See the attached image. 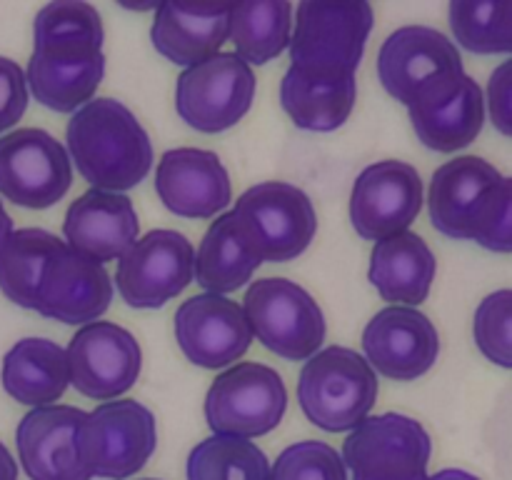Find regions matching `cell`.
I'll return each instance as SVG.
<instances>
[{"label":"cell","mask_w":512,"mask_h":480,"mask_svg":"<svg viewBox=\"0 0 512 480\" xmlns=\"http://www.w3.org/2000/svg\"><path fill=\"white\" fill-rule=\"evenodd\" d=\"M70 163L93 190L123 193L148 178L153 143L133 110L115 98H95L75 110L65 130Z\"/></svg>","instance_id":"cell-1"},{"label":"cell","mask_w":512,"mask_h":480,"mask_svg":"<svg viewBox=\"0 0 512 480\" xmlns=\"http://www.w3.org/2000/svg\"><path fill=\"white\" fill-rule=\"evenodd\" d=\"M378 400V373L355 350L333 345L305 360L298 403L325 433H345L363 423Z\"/></svg>","instance_id":"cell-2"},{"label":"cell","mask_w":512,"mask_h":480,"mask_svg":"<svg viewBox=\"0 0 512 480\" xmlns=\"http://www.w3.org/2000/svg\"><path fill=\"white\" fill-rule=\"evenodd\" d=\"M235 225L260 263H288L303 255L318 233L308 195L290 183L268 180L245 190L235 203Z\"/></svg>","instance_id":"cell-3"},{"label":"cell","mask_w":512,"mask_h":480,"mask_svg":"<svg viewBox=\"0 0 512 480\" xmlns=\"http://www.w3.org/2000/svg\"><path fill=\"white\" fill-rule=\"evenodd\" d=\"M75 445L90 475L128 480L153 458L158 445L155 415L138 400H110L83 415Z\"/></svg>","instance_id":"cell-4"},{"label":"cell","mask_w":512,"mask_h":480,"mask_svg":"<svg viewBox=\"0 0 512 480\" xmlns=\"http://www.w3.org/2000/svg\"><path fill=\"white\" fill-rule=\"evenodd\" d=\"M243 313L250 333L283 360H310L325 340V315L313 295L288 278L253 280Z\"/></svg>","instance_id":"cell-5"},{"label":"cell","mask_w":512,"mask_h":480,"mask_svg":"<svg viewBox=\"0 0 512 480\" xmlns=\"http://www.w3.org/2000/svg\"><path fill=\"white\" fill-rule=\"evenodd\" d=\"M368 3H313L303 0L295 10V33L290 35L293 68L308 73H353L365 53L373 30Z\"/></svg>","instance_id":"cell-6"},{"label":"cell","mask_w":512,"mask_h":480,"mask_svg":"<svg viewBox=\"0 0 512 480\" xmlns=\"http://www.w3.org/2000/svg\"><path fill=\"white\" fill-rule=\"evenodd\" d=\"M288 408L283 378L270 365L238 363L220 373L205 395V420L215 435L260 438L275 430Z\"/></svg>","instance_id":"cell-7"},{"label":"cell","mask_w":512,"mask_h":480,"mask_svg":"<svg viewBox=\"0 0 512 480\" xmlns=\"http://www.w3.org/2000/svg\"><path fill=\"white\" fill-rule=\"evenodd\" d=\"M433 440L415 418L383 413L355 425L343 443V463L360 480H425Z\"/></svg>","instance_id":"cell-8"},{"label":"cell","mask_w":512,"mask_h":480,"mask_svg":"<svg viewBox=\"0 0 512 480\" xmlns=\"http://www.w3.org/2000/svg\"><path fill=\"white\" fill-rule=\"evenodd\" d=\"M255 100V75L235 53H218L185 68L175 85V110L198 133H223L245 118Z\"/></svg>","instance_id":"cell-9"},{"label":"cell","mask_w":512,"mask_h":480,"mask_svg":"<svg viewBox=\"0 0 512 480\" xmlns=\"http://www.w3.org/2000/svg\"><path fill=\"white\" fill-rule=\"evenodd\" d=\"M73 183L68 150L40 128H20L0 138V195L28 210L53 208Z\"/></svg>","instance_id":"cell-10"},{"label":"cell","mask_w":512,"mask_h":480,"mask_svg":"<svg viewBox=\"0 0 512 480\" xmlns=\"http://www.w3.org/2000/svg\"><path fill=\"white\" fill-rule=\"evenodd\" d=\"M195 278V250L183 233L150 230L135 240L115 270V288L135 310L163 308Z\"/></svg>","instance_id":"cell-11"},{"label":"cell","mask_w":512,"mask_h":480,"mask_svg":"<svg viewBox=\"0 0 512 480\" xmlns=\"http://www.w3.org/2000/svg\"><path fill=\"white\" fill-rule=\"evenodd\" d=\"M70 385L90 400H115L140 375L143 353L130 330L95 320L70 338L65 348Z\"/></svg>","instance_id":"cell-12"},{"label":"cell","mask_w":512,"mask_h":480,"mask_svg":"<svg viewBox=\"0 0 512 480\" xmlns=\"http://www.w3.org/2000/svg\"><path fill=\"white\" fill-rule=\"evenodd\" d=\"M408 113L415 135L425 148L435 153H458L483 130L485 95L463 70L420 88L408 105Z\"/></svg>","instance_id":"cell-13"},{"label":"cell","mask_w":512,"mask_h":480,"mask_svg":"<svg viewBox=\"0 0 512 480\" xmlns=\"http://www.w3.org/2000/svg\"><path fill=\"white\" fill-rule=\"evenodd\" d=\"M423 208V180L410 163L380 160L358 175L350 193V223L363 240L408 230Z\"/></svg>","instance_id":"cell-14"},{"label":"cell","mask_w":512,"mask_h":480,"mask_svg":"<svg viewBox=\"0 0 512 480\" xmlns=\"http://www.w3.org/2000/svg\"><path fill=\"white\" fill-rule=\"evenodd\" d=\"M363 353L375 373L408 383L433 368L440 355V335L420 310L390 305L365 325Z\"/></svg>","instance_id":"cell-15"},{"label":"cell","mask_w":512,"mask_h":480,"mask_svg":"<svg viewBox=\"0 0 512 480\" xmlns=\"http://www.w3.org/2000/svg\"><path fill=\"white\" fill-rule=\"evenodd\" d=\"M175 340L198 368L218 370L248 353L253 333L243 308L223 295H193L175 310Z\"/></svg>","instance_id":"cell-16"},{"label":"cell","mask_w":512,"mask_h":480,"mask_svg":"<svg viewBox=\"0 0 512 480\" xmlns=\"http://www.w3.org/2000/svg\"><path fill=\"white\" fill-rule=\"evenodd\" d=\"M463 73L460 50L448 35L425 25H405L388 35L378 53V78L388 95L403 105L443 75Z\"/></svg>","instance_id":"cell-17"},{"label":"cell","mask_w":512,"mask_h":480,"mask_svg":"<svg viewBox=\"0 0 512 480\" xmlns=\"http://www.w3.org/2000/svg\"><path fill=\"white\" fill-rule=\"evenodd\" d=\"M155 193L170 213L195 220L215 218L233 200L225 165L218 155L200 148L163 153L155 168Z\"/></svg>","instance_id":"cell-18"},{"label":"cell","mask_w":512,"mask_h":480,"mask_svg":"<svg viewBox=\"0 0 512 480\" xmlns=\"http://www.w3.org/2000/svg\"><path fill=\"white\" fill-rule=\"evenodd\" d=\"M113 280L95 260L65 245L48 265L38 288V313L65 325H90L110 308Z\"/></svg>","instance_id":"cell-19"},{"label":"cell","mask_w":512,"mask_h":480,"mask_svg":"<svg viewBox=\"0 0 512 480\" xmlns=\"http://www.w3.org/2000/svg\"><path fill=\"white\" fill-rule=\"evenodd\" d=\"M83 410L73 405L33 408L15 430L18 458L30 480H90L80 463L75 433Z\"/></svg>","instance_id":"cell-20"},{"label":"cell","mask_w":512,"mask_h":480,"mask_svg":"<svg viewBox=\"0 0 512 480\" xmlns=\"http://www.w3.org/2000/svg\"><path fill=\"white\" fill-rule=\"evenodd\" d=\"M63 235L70 250L95 263L120 260L140 235L133 200L125 193L88 190L70 203L63 220Z\"/></svg>","instance_id":"cell-21"},{"label":"cell","mask_w":512,"mask_h":480,"mask_svg":"<svg viewBox=\"0 0 512 480\" xmlns=\"http://www.w3.org/2000/svg\"><path fill=\"white\" fill-rule=\"evenodd\" d=\"M103 75V48H33L25 83L43 108L75 113L93 100Z\"/></svg>","instance_id":"cell-22"},{"label":"cell","mask_w":512,"mask_h":480,"mask_svg":"<svg viewBox=\"0 0 512 480\" xmlns=\"http://www.w3.org/2000/svg\"><path fill=\"white\" fill-rule=\"evenodd\" d=\"M230 10L233 5L160 3L150 28L153 48L170 63L193 68L220 53L230 33Z\"/></svg>","instance_id":"cell-23"},{"label":"cell","mask_w":512,"mask_h":480,"mask_svg":"<svg viewBox=\"0 0 512 480\" xmlns=\"http://www.w3.org/2000/svg\"><path fill=\"white\" fill-rule=\"evenodd\" d=\"M438 263L420 235L403 230L375 243L370 255L368 278L380 298L390 305L415 308L423 303L433 288Z\"/></svg>","instance_id":"cell-24"},{"label":"cell","mask_w":512,"mask_h":480,"mask_svg":"<svg viewBox=\"0 0 512 480\" xmlns=\"http://www.w3.org/2000/svg\"><path fill=\"white\" fill-rule=\"evenodd\" d=\"M358 100L353 73H308L290 65L280 80V105L298 128L310 133L338 130Z\"/></svg>","instance_id":"cell-25"},{"label":"cell","mask_w":512,"mask_h":480,"mask_svg":"<svg viewBox=\"0 0 512 480\" xmlns=\"http://www.w3.org/2000/svg\"><path fill=\"white\" fill-rule=\"evenodd\" d=\"M503 178L500 170L478 155H460L440 165L430 180L428 210L433 228L453 240H470V218L480 195Z\"/></svg>","instance_id":"cell-26"},{"label":"cell","mask_w":512,"mask_h":480,"mask_svg":"<svg viewBox=\"0 0 512 480\" xmlns=\"http://www.w3.org/2000/svg\"><path fill=\"white\" fill-rule=\"evenodd\" d=\"M0 380L13 400L30 408H45L63 398L70 385L65 350L48 338L18 340L5 353Z\"/></svg>","instance_id":"cell-27"},{"label":"cell","mask_w":512,"mask_h":480,"mask_svg":"<svg viewBox=\"0 0 512 480\" xmlns=\"http://www.w3.org/2000/svg\"><path fill=\"white\" fill-rule=\"evenodd\" d=\"M258 268L260 258L245 245L233 210L220 215L200 240L195 255V280L208 293L225 295L248 285Z\"/></svg>","instance_id":"cell-28"},{"label":"cell","mask_w":512,"mask_h":480,"mask_svg":"<svg viewBox=\"0 0 512 480\" xmlns=\"http://www.w3.org/2000/svg\"><path fill=\"white\" fill-rule=\"evenodd\" d=\"M63 248V240L43 228L13 230L0 250V293L18 308H38L45 265Z\"/></svg>","instance_id":"cell-29"},{"label":"cell","mask_w":512,"mask_h":480,"mask_svg":"<svg viewBox=\"0 0 512 480\" xmlns=\"http://www.w3.org/2000/svg\"><path fill=\"white\" fill-rule=\"evenodd\" d=\"M293 35V5L288 0H250L233 5L230 33L235 55L248 65H265L278 58Z\"/></svg>","instance_id":"cell-30"},{"label":"cell","mask_w":512,"mask_h":480,"mask_svg":"<svg viewBox=\"0 0 512 480\" xmlns=\"http://www.w3.org/2000/svg\"><path fill=\"white\" fill-rule=\"evenodd\" d=\"M188 480H270V463L250 440L213 435L188 455Z\"/></svg>","instance_id":"cell-31"},{"label":"cell","mask_w":512,"mask_h":480,"mask_svg":"<svg viewBox=\"0 0 512 480\" xmlns=\"http://www.w3.org/2000/svg\"><path fill=\"white\" fill-rule=\"evenodd\" d=\"M103 40L100 13L80 0H55L33 20V48H103Z\"/></svg>","instance_id":"cell-32"},{"label":"cell","mask_w":512,"mask_h":480,"mask_svg":"<svg viewBox=\"0 0 512 480\" xmlns=\"http://www.w3.org/2000/svg\"><path fill=\"white\" fill-rule=\"evenodd\" d=\"M473 338L490 363L512 370V288L495 290L480 300Z\"/></svg>","instance_id":"cell-33"},{"label":"cell","mask_w":512,"mask_h":480,"mask_svg":"<svg viewBox=\"0 0 512 480\" xmlns=\"http://www.w3.org/2000/svg\"><path fill=\"white\" fill-rule=\"evenodd\" d=\"M470 240L490 253H512V178H500L480 195L470 218Z\"/></svg>","instance_id":"cell-34"},{"label":"cell","mask_w":512,"mask_h":480,"mask_svg":"<svg viewBox=\"0 0 512 480\" xmlns=\"http://www.w3.org/2000/svg\"><path fill=\"white\" fill-rule=\"evenodd\" d=\"M270 480H348L343 455L320 440H303L278 455Z\"/></svg>","instance_id":"cell-35"},{"label":"cell","mask_w":512,"mask_h":480,"mask_svg":"<svg viewBox=\"0 0 512 480\" xmlns=\"http://www.w3.org/2000/svg\"><path fill=\"white\" fill-rule=\"evenodd\" d=\"M28 108V83L15 60L0 55V133L13 128Z\"/></svg>","instance_id":"cell-36"},{"label":"cell","mask_w":512,"mask_h":480,"mask_svg":"<svg viewBox=\"0 0 512 480\" xmlns=\"http://www.w3.org/2000/svg\"><path fill=\"white\" fill-rule=\"evenodd\" d=\"M488 113L495 130L512 138V58L500 63L488 80Z\"/></svg>","instance_id":"cell-37"},{"label":"cell","mask_w":512,"mask_h":480,"mask_svg":"<svg viewBox=\"0 0 512 480\" xmlns=\"http://www.w3.org/2000/svg\"><path fill=\"white\" fill-rule=\"evenodd\" d=\"M512 55V0H495L490 55Z\"/></svg>","instance_id":"cell-38"},{"label":"cell","mask_w":512,"mask_h":480,"mask_svg":"<svg viewBox=\"0 0 512 480\" xmlns=\"http://www.w3.org/2000/svg\"><path fill=\"white\" fill-rule=\"evenodd\" d=\"M0 480H18V465L3 443H0Z\"/></svg>","instance_id":"cell-39"},{"label":"cell","mask_w":512,"mask_h":480,"mask_svg":"<svg viewBox=\"0 0 512 480\" xmlns=\"http://www.w3.org/2000/svg\"><path fill=\"white\" fill-rule=\"evenodd\" d=\"M430 480H480L478 475L468 473V470H460V468H445L440 473L430 475Z\"/></svg>","instance_id":"cell-40"},{"label":"cell","mask_w":512,"mask_h":480,"mask_svg":"<svg viewBox=\"0 0 512 480\" xmlns=\"http://www.w3.org/2000/svg\"><path fill=\"white\" fill-rule=\"evenodd\" d=\"M10 233H13V220H10V215L5 213L3 203H0V250H3L5 240L10 238Z\"/></svg>","instance_id":"cell-41"},{"label":"cell","mask_w":512,"mask_h":480,"mask_svg":"<svg viewBox=\"0 0 512 480\" xmlns=\"http://www.w3.org/2000/svg\"><path fill=\"white\" fill-rule=\"evenodd\" d=\"M140 480H158V478H140Z\"/></svg>","instance_id":"cell-42"},{"label":"cell","mask_w":512,"mask_h":480,"mask_svg":"<svg viewBox=\"0 0 512 480\" xmlns=\"http://www.w3.org/2000/svg\"><path fill=\"white\" fill-rule=\"evenodd\" d=\"M353 480H360V478H353ZM425 480H430V478H425Z\"/></svg>","instance_id":"cell-43"}]
</instances>
